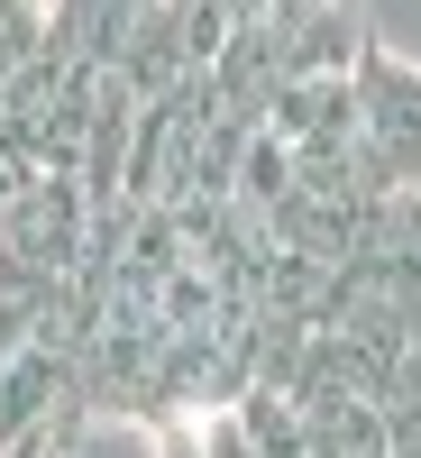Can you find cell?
Masks as SVG:
<instances>
[{
  "instance_id": "1",
  "label": "cell",
  "mask_w": 421,
  "mask_h": 458,
  "mask_svg": "<svg viewBox=\"0 0 421 458\" xmlns=\"http://www.w3.org/2000/svg\"><path fill=\"white\" fill-rule=\"evenodd\" d=\"M358 147L394 202L421 193V64L394 47H366L358 64Z\"/></svg>"
},
{
  "instance_id": "2",
  "label": "cell",
  "mask_w": 421,
  "mask_h": 458,
  "mask_svg": "<svg viewBox=\"0 0 421 458\" xmlns=\"http://www.w3.org/2000/svg\"><path fill=\"white\" fill-rule=\"evenodd\" d=\"M156 19L165 0H55V47H73L92 73H120Z\"/></svg>"
},
{
  "instance_id": "3",
  "label": "cell",
  "mask_w": 421,
  "mask_h": 458,
  "mask_svg": "<svg viewBox=\"0 0 421 458\" xmlns=\"http://www.w3.org/2000/svg\"><path fill=\"white\" fill-rule=\"evenodd\" d=\"M239 19H248V0H165V47L183 55V73H211L220 55H229V37H239Z\"/></svg>"
},
{
  "instance_id": "4",
  "label": "cell",
  "mask_w": 421,
  "mask_h": 458,
  "mask_svg": "<svg viewBox=\"0 0 421 458\" xmlns=\"http://www.w3.org/2000/svg\"><path fill=\"white\" fill-rule=\"evenodd\" d=\"M375 422H385V458H421V358L394 367V386L375 394Z\"/></svg>"
}]
</instances>
